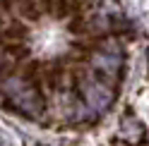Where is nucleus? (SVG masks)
<instances>
[{
  "mask_svg": "<svg viewBox=\"0 0 149 146\" xmlns=\"http://www.w3.org/2000/svg\"><path fill=\"white\" fill-rule=\"evenodd\" d=\"M91 62H94V67L101 72V74L113 79L118 74L120 65H123V58H120V53H96V55L91 58Z\"/></svg>",
  "mask_w": 149,
  "mask_h": 146,
  "instance_id": "obj_3",
  "label": "nucleus"
},
{
  "mask_svg": "<svg viewBox=\"0 0 149 146\" xmlns=\"http://www.w3.org/2000/svg\"><path fill=\"white\" fill-rule=\"evenodd\" d=\"M79 89H82V96H84L87 105L91 108V110H96V113L108 110L111 103H113V94H111L101 81H96L94 77L79 79Z\"/></svg>",
  "mask_w": 149,
  "mask_h": 146,
  "instance_id": "obj_2",
  "label": "nucleus"
},
{
  "mask_svg": "<svg viewBox=\"0 0 149 146\" xmlns=\"http://www.w3.org/2000/svg\"><path fill=\"white\" fill-rule=\"evenodd\" d=\"M120 136L127 141H142L144 139V125L137 120L135 115H125L123 120H120Z\"/></svg>",
  "mask_w": 149,
  "mask_h": 146,
  "instance_id": "obj_4",
  "label": "nucleus"
},
{
  "mask_svg": "<svg viewBox=\"0 0 149 146\" xmlns=\"http://www.w3.org/2000/svg\"><path fill=\"white\" fill-rule=\"evenodd\" d=\"M7 94H10L12 105L22 115H29V117H39L41 115L43 103H41V96H39L36 89L26 86L24 81H19V79H12V81H7Z\"/></svg>",
  "mask_w": 149,
  "mask_h": 146,
  "instance_id": "obj_1",
  "label": "nucleus"
},
{
  "mask_svg": "<svg viewBox=\"0 0 149 146\" xmlns=\"http://www.w3.org/2000/svg\"><path fill=\"white\" fill-rule=\"evenodd\" d=\"M3 62H5V53L0 50V67H3Z\"/></svg>",
  "mask_w": 149,
  "mask_h": 146,
  "instance_id": "obj_5",
  "label": "nucleus"
}]
</instances>
